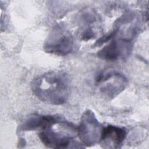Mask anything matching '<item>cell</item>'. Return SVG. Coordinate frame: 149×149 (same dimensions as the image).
<instances>
[{"label":"cell","instance_id":"obj_4","mask_svg":"<svg viewBox=\"0 0 149 149\" xmlns=\"http://www.w3.org/2000/svg\"><path fill=\"white\" fill-rule=\"evenodd\" d=\"M95 80L101 85V92L109 98H114L121 93L127 83V80L123 74L113 70L100 73Z\"/></svg>","mask_w":149,"mask_h":149},{"label":"cell","instance_id":"obj_7","mask_svg":"<svg viewBox=\"0 0 149 149\" xmlns=\"http://www.w3.org/2000/svg\"><path fill=\"white\" fill-rule=\"evenodd\" d=\"M61 116L56 115H40L34 114L29 116L19 126L20 131L34 130L38 128L43 129L46 127L58 122Z\"/></svg>","mask_w":149,"mask_h":149},{"label":"cell","instance_id":"obj_5","mask_svg":"<svg viewBox=\"0 0 149 149\" xmlns=\"http://www.w3.org/2000/svg\"><path fill=\"white\" fill-rule=\"evenodd\" d=\"M126 135L125 128L108 125L102 127L100 142L104 148H119Z\"/></svg>","mask_w":149,"mask_h":149},{"label":"cell","instance_id":"obj_3","mask_svg":"<svg viewBox=\"0 0 149 149\" xmlns=\"http://www.w3.org/2000/svg\"><path fill=\"white\" fill-rule=\"evenodd\" d=\"M72 47V36L61 26H57L52 30L44 44V49L47 52L58 55L68 54Z\"/></svg>","mask_w":149,"mask_h":149},{"label":"cell","instance_id":"obj_1","mask_svg":"<svg viewBox=\"0 0 149 149\" xmlns=\"http://www.w3.org/2000/svg\"><path fill=\"white\" fill-rule=\"evenodd\" d=\"M33 93L40 101L53 105H61L70 94V82L68 75L61 71L44 73L31 82Z\"/></svg>","mask_w":149,"mask_h":149},{"label":"cell","instance_id":"obj_2","mask_svg":"<svg viewBox=\"0 0 149 149\" xmlns=\"http://www.w3.org/2000/svg\"><path fill=\"white\" fill-rule=\"evenodd\" d=\"M102 126L91 111L84 112L82 115L79 126L77 127V135L83 144L86 146H92L100 142Z\"/></svg>","mask_w":149,"mask_h":149},{"label":"cell","instance_id":"obj_6","mask_svg":"<svg viewBox=\"0 0 149 149\" xmlns=\"http://www.w3.org/2000/svg\"><path fill=\"white\" fill-rule=\"evenodd\" d=\"M130 50V40L125 38H123L120 41L113 40L97 52V56L103 59L115 61L126 55Z\"/></svg>","mask_w":149,"mask_h":149}]
</instances>
